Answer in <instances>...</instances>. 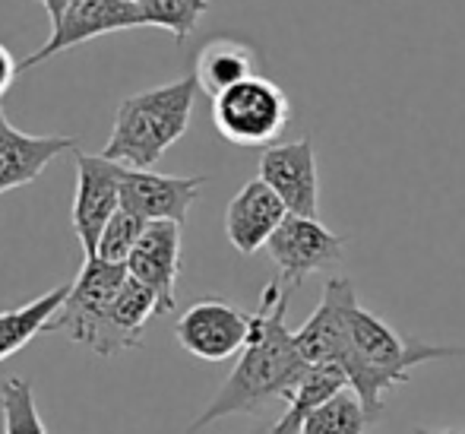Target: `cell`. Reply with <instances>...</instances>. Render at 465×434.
Instances as JSON below:
<instances>
[{
    "label": "cell",
    "instance_id": "obj_9",
    "mask_svg": "<svg viewBox=\"0 0 465 434\" xmlns=\"http://www.w3.org/2000/svg\"><path fill=\"white\" fill-rule=\"evenodd\" d=\"M253 314L222 298H203L190 305L174 324V339L203 361H225L241 355L251 339Z\"/></svg>",
    "mask_w": 465,
    "mask_h": 434
},
{
    "label": "cell",
    "instance_id": "obj_23",
    "mask_svg": "<svg viewBox=\"0 0 465 434\" xmlns=\"http://www.w3.org/2000/svg\"><path fill=\"white\" fill-rule=\"evenodd\" d=\"M149 222H143L140 216H134L130 209H117L114 219L104 226L102 241H98V260H108V263H127V257L134 254L136 241L140 235L146 232Z\"/></svg>",
    "mask_w": 465,
    "mask_h": 434
},
{
    "label": "cell",
    "instance_id": "obj_25",
    "mask_svg": "<svg viewBox=\"0 0 465 434\" xmlns=\"http://www.w3.org/2000/svg\"><path fill=\"white\" fill-rule=\"evenodd\" d=\"M38 4L45 6V13H48V16H51V25H54L57 19L64 16V10H67V6H70V0H38Z\"/></svg>",
    "mask_w": 465,
    "mask_h": 434
},
{
    "label": "cell",
    "instance_id": "obj_6",
    "mask_svg": "<svg viewBox=\"0 0 465 434\" xmlns=\"http://www.w3.org/2000/svg\"><path fill=\"white\" fill-rule=\"evenodd\" d=\"M76 156V194H74V232L83 245V260H93L98 254V241L102 232L114 213L121 209V177L124 166L108 156H93V153H80Z\"/></svg>",
    "mask_w": 465,
    "mask_h": 434
},
{
    "label": "cell",
    "instance_id": "obj_7",
    "mask_svg": "<svg viewBox=\"0 0 465 434\" xmlns=\"http://www.w3.org/2000/svg\"><path fill=\"white\" fill-rule=\"evenodd\" d=\"M136 25H146V23H143V13L136 10L134 0H70L64 16L51 25L48 42L38 51H32L25 61H19V74L64 55V51L76 48V45L89 42V38L108 35V32L136 29Z\"/></svg>",
    "mask_w": 465,
    "mask_h": 434
},
{
    "label": "cell",
    "instance_id": "obj_8",
    "mask_svg": "<svg viewBox=\"0 0 465 434\" xmlns=\"http://www.w3.org/2000/svg\"><path fill=\"white\" fill-rule=\"evenodd\" d=\"M342 235L330 232L320 219L285 216V222L276 228L266 251L279 267L282 282H288V288H298L311 273L336 267L342 260Z\"/></svg>",
    "mask_w": 465,
    "mask_h": 434
},
{
    "label": "cell",
    "instance_id": "obj_26",
    "mask_svg": "<svg viewBox=\"0 0 465 434\" xmlns=\"http://www.w3.org/2000/svg\"><path fill=\"white\" fill-rule=\"evenodd\" d=\"M411 434H465L460 429H424V425H415Z\"/></svg>",
    "mask_w": 465,
    "mask_h": 434
},
{
    "label": "cell",
    "instance_id": "obj_21",
    "mask_svg": "<svg viewBox=\"0 0 465 434\" xmlns=\"http://www.w3.org/2000/svg\"><path fill=\"white\" fill-rule=\"evenodd\" d=\"M0 416H4V434H48L32 384L23 378L4 380V387H0Z\"/></svg>",
    "mask_w": 465,
    "mask_h": 434
},
{
    "label": "cell",
    "instance_id": "obj_12",
    "mask_svg": "<svg viewBox=\"0 0 465 434\" xmlns=\"http://www.w3.org/2000/svg\"><path fill=\"white\" fill-rule=\"evenodd\" d=\"M355 305V282L349 276H330L320 308L304 320L301 330H294V343L307 365H336L345 337H349V314Z\"/></svg>",
    "mask_w": 465,
    "mask_h": 434
},
{
    "label": "cell",
    "instance_id": "obj_15",
    "mask_svg": "<svg viewBox=\"0 0 465 434\" xmlns=\"http://www.w3.org/2000/svg\"><path fill=\"white\" fill-rule=\"evenodd\" d=\"M67 149H76V136L23 134L6 121L4 102H0V194L32 184Z\"/></svg>",
    "mask_w": 465,
    "mask_h": 434
},
{
    "label": "cell",
    "instance_id": "obj_17",
    "mask_svg": "<svg viewBox=\"0 0 465 434\" xmlns=\"http://www.w3.org/2000/svg\"><path fill=\"white\" fill-rule=\"evenodd\" d=\"M253 64H257V57H253V51L247 45L234 42V38H215L200 51L193 74L200 89L215 98L219 92L251 80Z\"/></svg>",
    "mask_w": 465,
    "mask_h": 434
},
{
    "label": "cell",
    "instance_id": "obj_5",
    "mask_svg": "<svg viewBox=\"0 0 465 434\" xmlns=\"http://www.w3.org/2000/svg\"><path fill=\"white\" fill-rule=\"evenodd\" d=\"M292 105L279 83L253 74L251 80L213 98L215 130L234 146H266L285 130Z\"/></svg>",
    "mask_w": 465,
    "mask_h": 434
},
{
    "label": "cell",
    "instance_id": "obj_4",
    "mask_svg": "<svg viewBox=\"0 0 465 434\" xmlns=\"http://www.w3.org/2000/svg\"><path fill=\"white\" fill-rule=\"evenodd\" d=\"M130 279L127 263H108V260H83V269L76 282L70 286L64 305L45 327V333H61L70 343H80L93 352H102L104 327L114 298L121 295L124 282Z\"/></svg>",
    "mask_w": 465,
    "mask_h": 434
},
{
    "label": "cell",
    "instance_id": "obj_14",
    "mask_svg": "<svg viewBox=\"0 0 465 434\" xmlns=\"http://www.w3.org/2000/svg\"><path fill=\"white\" fill-rule=\"evenodd\" d=\"M288 209L279 200V194L266 181L253 177L238 194L232 197L225 209V235L238 254H257L260 247L270 245L276 228L285 222Z\"/></svg>",
    "mask_w": 465,
    "mask_h": 434
},
{
    "label": "cell",
    "instance_id": "obj_10",
    "mask_svg": "<svg viewBox=\"0 0 465 434\" xmlns=\"http://www.w3.org/2000/svg\"><path fill=\"white\" fill-rule=\"evenodd\" d=\"M260 181H266L285 203L288 216H307L317 219L320 207V177H317V153L311 140L276 143L266 146L260 156Z\"/></svg>",
    "mask_w": 465,
    "mask_h": 434
},
{
    "label": "cell",
    "instance_id": "obj_27",
    "mask_svg": "<svg viewBox=\"0 0 465 434\" xmlns=\"http://www.w3.org/2000/svg\"><path fill=\"white\" fill-rule=\"evenodd\" d=\"M253 434H260V431H253Z\"/></svg>",
    "mask_w": 465,
    "mask_h": 434
},
{
    "label": "cell",
    "instance_id": "obj_13",
    "mask_svg": "<svg viewBox=\"0 0 465 434\" xmlns=\"http://www.w3.org/2000/svg\"><path fill=\"white\" fill-rule=\"evenodd\" d=\"M127 269L159 298V314L172 311L178 301L174 286L181 273V222H149L127 257Z\"/></svg>",
    "mask_w": 465,
    "mask_h": 434
},
{
    "label": "cell",
    "instance_id": "obj_16",
    "mask_svg": "<svg viewBox=\"0 0 465 434\" xmlns=\"http://www.w3.org/2000/svg\"><path fill=\"white\" fill-rule=\"evenodd\" d=\"M155 314H159V298H155L143 282H136L134 276H130V279L124 282L121 295L114 298V305H111L108 327H104V343L98 355L108 358V355L121 352V348H136L149 318H155Z\"/></svg>",
    "mask_w": 465,
    "mask_h": 434
},
{
    "label": "cell",
    "instance_id": "obj_18",
    "mask_svg": "<svg viewBox=\"0 0 465 434\" xmlns=\"http://www.w3.org/2000/svg\"><path fill=\"white\" fill-rule=\"evenodd\" d=\"M349 387V378L342 374V368L336 365H311L307 374L298 380L292 393H288V409L270 429V434H301L307 416H311L317 406H323L326 399H332L339 390Z\"/></svg>",
    "mask_w": 465,
    "mask_h": 434
},
{
    "label": "cell",
    "instance_id": "obj_22",
    "mask_svg": "<svg viewBox=\"0 0 465 434\" xmlns=\"http://www.w3.org/2000/svg\"><path fill=\"white\" fill-rule=\"evenodd\" d=\"M134 4L143 13V23L172 32L178 42H184L209 10V0H134Z\"/></svg>",
    "mask_w": 465,
    "mask_h": 434
},
{
    "label": "cell",
    "instance_id": "obj_24",
    "mask_svg": "<svg viewBox=\"0 0 465 434\" xmlns=\"http://www.w3.org/2000/svg\"><path fill=\"white\" fill-rule=\"evenodd\" d=\"M16 74H19V64L13 61V55L6 51V45H0V98H4L6 89L13 86Z\"/></svg>",
    "mask_w": 465,
    "mask_h": 434
},
{
    "label": "cell",
    "instance_id": "obj_2",
    "mask_svg": "<svg viewBox=\"0 0 465 434\" xmlns=\"http://www.w3.org/2000/svg\"><path fill=\"white\" fill-rule=\"evenodd\" d=\"M460 355H465L460 346H434L415 337H402L358 301L349 314V337L336 358V368H342L349 387L358 393L373 425L386 412V393L399 384H409L411 368L437 358H460Z\"/></svg>",
    "mask_w": 465,
    "mask_h": 434
},
{
    "label": "cell",
    "instance_id": "obj_11",
    "mask_svg": "<svg viewBox=\"0 0 465 434\" xmlns=\"http://www.w3.org/2000/svg\"><path fill=\"white\" fill-rule=\"evenodd\" d=\"M206 184L203 175H159L149 168H127L121 177V207L143 222H184L196 194Z\"/></svg>",
    "mask_w": 465,
    "mask_h": 434
},
{
    "label": "cell",
    "instance_id": "obj_3",
    "mask_svg": "<svg viewBox=\"0 0 465 434\" xmlns=\"http://www.w3.org/2000/svg\"><path fill=\"white\" fill-rule=\"evenodd\" d=\"M196 92L200 83L196 74H190L184 80L127 96L114 111V127L102 156L127 168H153L168 146L187 134Z\"/></svg>",
    "mask_w": 465,
    "mask_h": 434
},
{
    "label": "cell",
    "instance_id": "obj_19",
    "mask_svg": "<svg viewBox=\"0 0 465 434\" xmlns=\"http://www.w3.org/2000/svg\"><path fill=\"white\" fill-rule=\"evenodd\" d=\"M67 292H70V282H64V286L32 298L29 305L0 311V361L10 358V355L19 352L23 346H29L38 333H45V327L51 324L57 308H61L64 298H67Z\"/></svg>",
    "mask_w": 465,
    "mask_h": 434
},
{
    "label": "cell",
    "instance_id": "obj_1",
    "mask_svg": "<svg viewBox=\"0 0 465 434\" xmlns=\"http://www.w3.org/2000/svg\"><path fill=\"white\" fill-rule=\"evenodd\" d=\"M285 314L288 288H282V282H270L260 298V311H253L251 339L241 348L238 365L187 434L203 431L225 416H241V412L253 416L272 399H288L311 365L298 352L294 333L285 327Z\"/></svg>",
    "mask_w": 465,
    "mask_h": 434
},
{
    "label": "cell",
    "instance_id": "obj_20",
    "mask_svg": "<svg viewBox=\"0 0 465 434\" xmlns=\"http://www.w3.org/2000/svg\"><path fill=\"white\" fill-rule=\"evenodd\" d=\"M368 425L371 419L364 403L358 399V393L351 387H345V390H339L336 397L326 399L323 406H317L307 416L301 434H364Z\"/></svg>",
    "mask_w": 465,
    "mask_h": 434
}]
</instances>
